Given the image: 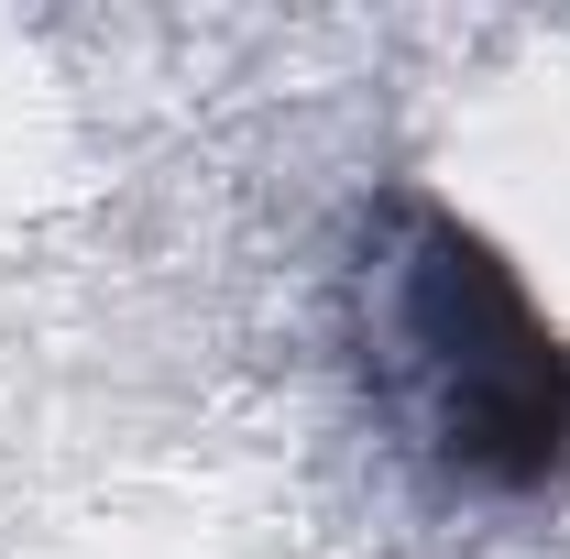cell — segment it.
Returning <instances> with one entry per match:
<instances>
[{
  "label": "cell",
  "mask_w": 570,
  "mask_h": 559,
  "mask_svg": "<svg viewBox=\"0 0 570 559\" xmlns=\"http://www.w3.org/2000/svg\"><path fill=\"white\" fill-rule=\"evenodd\" d=\"M373 395L461 493H538L570 461V351L494 253L428 198L384 209L373 253Z\"/></svg>",
  "instance_id": "6da1fadb"
}]
</instances>
